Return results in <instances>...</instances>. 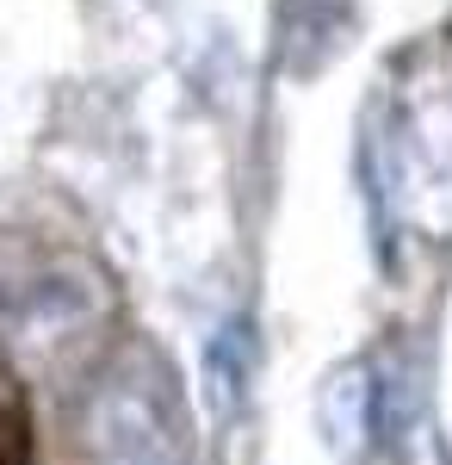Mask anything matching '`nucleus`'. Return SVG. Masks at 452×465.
Masks as SVG:
<instances>
[{"mask_svg": "<svg viewBox=\"0 0 452 465\" xmlns=\"http://www.w3.org/2000/svg\"><path fill=\"white\" fill-rule=\"evenodd\" d=\"M322 429L335 440V453H359L372 440V366L353 360L322 385Z\"/></svg>", "mask_w": 452, "mask_h": 465, "instance_id": "nucleus-1", "label": "nucleus"}, {"mask_svg": "<svg viewBox=\"0 0 452 465\" xmlns=\"http://www.w3.org/2000/svg\"><path fill=\"white\" fill-rule=\"evenodd\" d=\"M0 465H37L32 422H25V410H13V403H0Z\"/></svg>", "mask_w": 452, "mask_h": 465, "instance_id": "nucleus-2", "label": "nucleus"}, {"mask_svg": "<svg viewBox=\"0 0 452 465\" xmlns=\"http://www.w3.org/2000/svg\"><path fill=\"white\" fill-rule=\"evenodd\" d=\"M112 465H180V460H112Z\"/></svg>", "mask_w": 452, "mask_h": 465, "instance_id": "nucleus-3", "label": "nucleus"}]
</instances>
